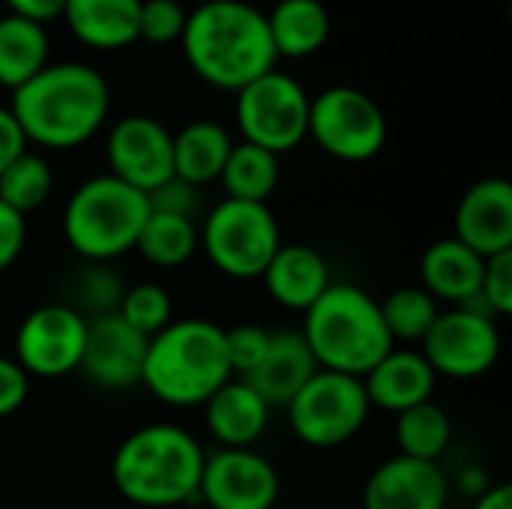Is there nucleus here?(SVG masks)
Masks as SVG:
<instances>
[{
	"instance_id": "9",
	"label": "nucleus",
	"mask_w": 512,
	"mask_h": 509,
	"mask_svg": "<svg viewBox=\"0 0 512 509\" xmlns=\"http://www.w3.org/2000/svg\"><path fill=\"white\" fill-rule=\"evenodd\" d=\"M234 96V120L243 141L276 156L306 141L312 96L294 75L270 69L240 87Z\"/></svg>"
},
{
	"instance_id": "10",
	"label": "nucleus",
	"mask_w": 512,
	"mask_h": 509,
	"mask_svg": "<svg viewBox=\"0 0 512 509\" xmlns=\"http://www.w3.org/2000/svg\"><path fill=\"white\" fill-rule=\"evenodd\" d=\"M306 138L339 162H369L387 144V117L360 87L333 84L312 96Z\"/></svg>"
},
{
	"instance_id": "16",
	"label": "nucleus",
	"mask_w": 512,
	"mask_h": 509,
	"mask_svg": "<svg viewBox=\"0 0 512 509\" xmlns=\"http://www.w3.org/2000/svg\"><path fill=\"white\" fill-rule=\"evenodd\" d=\"M447 501L450 480L441 462L399 453L381 462L363 486V509H447Z\"/></svg>"
},
{
	"instance_id": "4",
	"label": "nucleus",
	"mask_w": 512,
	"mask_h": 509,
	"mask_svg": "<svg viewBox=\"0 0 512 509\" xmlns=\"http://www.w3.org/2000/svg\"><path fill=\"white\" fill-rule=\"evenodd\" d=\"M231 378L225 330L207 318H177L147 342L141 387L162 405L201 408Z\"/></svg>"
},
{
	"instance_id": "14",
	"label": "nucleus",
	"mask_w": 512,
	"mask_h": 509,
	"mask_svg": "<svg viewBox=\"0 0 512 509\" xmlns=\"http://www.w3.org/2000/svg\"><path fill=\"white\" fill-rule=\"evenodd\" d=\"M171 141L174 132H168V126L159 123L156 117L147 114L120 117L105 135L108 174L150 195L156 186L174 177Z\"/></svg>"
},
{
	"instance_id": "31",
	"label": "nucleus",
	"mask_w": 512,
	"mask_h": 509,
	"mask_svg": "<svg viewBox=\"0 0 512 509\" xmlns=\"http://www.w3.org/2000/svg\"><path fill=\"white\" fill-rule=\"evenodd\" d=\"M54 192V171L45 156L24 150L3 174H0V201L15 213L27 216L39 210Z\"/></svg>"
},
{
	"instance_id": "3",
	"label": "nucleus",
	"mask_w": 512,
	"mask_h": 509,
	"mask_svg": "<svg viewBox=\"0 0 512 509\" xmlns=\"http://www.w3.org/2000/svg\"><path fill=\"white\" fill-rule=\"evenodd\" d=\"M201 441L177 423H150L120 441L111 483L123 501L144 509L195 504L204 471Z\"/></svg>"
},
{
	"instance_id": "40",
	"label": "nucleus",
	"mask_w": 512,
	"mask_h": 509,
	"mask_svg": "<svg viewBox=\"0 0 512 509\" xmlns=\"http://www.w3.org/2000/svg\"><path fill=\"white\" fill-rule=\"evenodd\" d=\"M27 150V138L6 105H0V174Z\"/></svg>"
},
{
	"instance_id": "41",
	"label": "nucleus",
	"mask_w": 512,
	"mask_h": 509,
	"mask_svg": "<svg viewBox=\"0 0 512 509\" xmlns=\"http://www.w3.org/2000/svg\"><path fill=\"white\" fill-rule=\"evenodd\" d=\"M9 6L12 15H21L27 21H36V24H48L54 18L63 15V3L66 0H3Z\"/></svg>"
},
{
	"instance_id": "43",
	"label": "nucleus",
	"mask_w": 512,
	"mask_h": 509,
	"mask_svg": "<svg viewBox=\"0 0 512 509\" xmlns=\"http://www.w3.org/2000/svg\"><path fill=\"white\" fill-rule=\"evenodd\" d=\"M489 486H492V483H489V477H486L480 468H465V471L459 474V489L468 492L471 498H480Z\"/></svg>"
},
{
	"instance_id": "39",
	"label": "nucleus",
	"mask_w": 512,
	"mask_h": 509,
	"mask_svg": "<svg viewBox=\"0 0 512 509\" xmlns=\"http://www.w3.org/2000/svg\"><path fill=\"white\" fill-rule=\"evenodd\" d=\"M27 243V216L15 213L0 201V273H6L24 252Z\"/></svg>"
},
{
	"instance_id": "35",
	"label": "nucleus",
	"mask_w": 512,
	"mask_h": 509,
	"mask_svg": "<svg viewBox=\"0 0 512 509\" xmlns=\"http://www.w3.org/2000/svg\"><path fill=\"white\" fill-rule=\"evenodd\" d=\"M492 318H507L512 312V252L486 258L480 297L474 303Z\"/></svg>"
},
{
	"instance_id": "18",
	"label": "nucleus",
	"mask_w": 512,
	"mask_h": 509,
	"mask_svg": "<svg viewBox=\"0 0 512 509\" xmlns=\"http://www.w3.org/2000/svg\"><path fill=\"white\" fill-rule=\"evenodd\" d=\"M360 381L372 411L402 414L414 405L432 402L438 375L420 348H390Z\"/></svg>"
},
{
	"instance_id": "37",
	"label": "nucleus",
	"mask_w": 512,
	"mask_h": 509,
	"mask_svg": "<svg viewBox=\"0 0 512 509\" xmlns=\"http://www.w3.org/2000/svg\"><path fill=\"white\" fill-rule=\"evenodd\" d=\"M147 204L153 213H171V216H186L195 219L198 213V186L180 180V177H168L162 186H156L147 195Z\"/></svg>"
},
{
	"instance_id": "21",
	"label": "nucleus",
	"mask_w": 512,
	"mask_h": 509,
	"mask_svg": "<svg viewBox=\"0 0 512 509\" xmlns=\"http://www.w3.org/2000/svg\"><path fill=\"white\" fill-rule=\"evenodd\" d=\"M318 372V363L300 330L270 333L264 360L243 378L270 408H285L297 390Z\"/></svg>"
},
{
	"instance_id": "17",
	"label": "nucleus",
	"mask_w": 512,
	"mask_h": 509,
	"mask_svg": "<svg viewBox=\"0 0 512 509\" xmlns=\"http://www.w3.org/2000/svg\"><path fill=\"white\" fill-rule=\"evenodd\" d=\"M453 237L483 258L512 252V186L504 177H483L456 204Z\"/></svg>"
},
{
	"instance_id": "7",
	"label": "nucleus",
	"mask_w": 512,
	"mask_h": 509,
	"mask_svg": "<svg viewBox=\"0 0 512 509\" xmlns=\"http://www.w3.org/2000/svg\"><path fill=\"white\" fill-rule=\"evenodd\" d=\"M282 246V231L267 204L222 198L198 228V249L228 279H261Z\"/></svg>"
},
{
	"instance_id": "30",
	"label": "nucleus",
	"mask_w": 512,
	"mask_h": 509,
	"mask_svg": "<svg viewBox=\"0 0 512 509\" xmlns=\"http://www.w3.org/2000/svg\"><path fill=\"white\" fill-rule=\"evenodd\" d=\"M378 306H381V318H384L390 339L405 342V345H414V342L420 345L426 339V333L432 330L435 318L441 315L438 300L429 297L420 285L396 288Z\"/></svg>"
},
{
	"instance_id": "19",
	"label": "nucleus",
	"mask_w": 512,
	"mask_h": 509,
	"mask_svg": "<svg viewBox=\"0 0 512 509\" xmlns=\"http://www.w3.org/2000/svg\"><path fill=\"white\" fill-rule=\"evenodd\" d=\"M204 429L219 450H252L270 426V405L243 381L231 378L204 405Z\"/></svg>"
},
{
	"instance_id": "12",
	"label": "nucleus",
	"mask_w": 512,
	"mask_h": 509,
	"mask_svg": "<svg viewBox=\"0 0 512 509\" xmlns=\"http://www.w3.org/2000/svg\"><path fill=\"white\" fill-rule=\"evenodd\" d=\"M87 342V318L69 303H45L30 309L15 330L12 360L30 378H63L78 372Z\"/></svg>"
},
{
	"instance_id": "8",
	"label": "nucleus",
	"mask_w": 512,
	"mask_h": 509,
	"mask_svg": "<svg viewBox=\"0 0 512 509\" xmlns=\"http://www.w3.org/2000/svg\"><path fill=\"white\" fill-rule=\"evenodd\" d=\"M285 414L300 444L315 450H333L363 432L372 405L360 378L318 369L285 405Z\"/></svg>"
},
{
	"instance_id": "28",
	"label": "nucleus",
	"mask_w": 512,
	"mask_h": 509,
	"mask_svg": "<svg viewBox=\"0 0 512 509\" xmlns=\"http://www.w3.org/2000/svg\"><path fill=\"white\" fill-rule=\"evenodd\" d=\"M135 252L147 264L162 267V270L183 267L198 252V225H195V219H186V216L150 210V216L144 219L141 234L135 240Z\"/></svg>"
},
{
	"instance_id": "27",
	"label": "nucleus",
	"mask_w": 512,
	"mask_h": 509,
	"mask_svg": "<svg viewBox=\"0 0 512 509\" xmlns=\"http://www.w3.org/2000/svg\"><path fill=\"white\" fill-rule=\"evenodd\" d=\"M219 183L225 189V198L267 204L279 186V156L249 141H234Z\"/></svg>"
},
{
	"instance_id": "26",
	"label": "nucleus",
	"mask_w": 512,
	"mask_h": 509,
	"mask_svg": "<svg viewBox=\"0 0 512 509\" xmlns=\"http://www.w3.org/2000/svg\"><path fill=\"white\" fill-rule=\"evenodd\" d=\"M48 33L42 24L21 15L0 18V87L15 90L48 66Z\"/></svg>"
},
{
	"instance_id": "36",
	"label": "nucleus",
	"mask_w": 512,
	"mask_h": 509,
	"mask_svg": "<svg viewBox=\"0 0 512 509\" xmlns=\"http://www.w3.org/2000/svg\"><path fill=\"white\" fill-rule=\"evenodd\" d=\"M267 345H270V330L258 324H240L225 330V354H228L231 375L246 378L264 360Z\"/></svg>"
},
{
	"instance_id": "29",
	"label": "nucleus",
	"mask_w": 512,
	"mask_h": 509,
	"mask_svg": "<svg viewBox=\"0 0 512 509\" xmlns=\"http://www.w3.org/2000/svg\"><path fill=\"white\" fill-rule=\"evenodd\" d=\"M396 444L399 456L420 462H441L453 444V423L447 411L435 402L414 405L396 414Z\"/></svg>"
},
{
	"instance_id": "6",
	"label": "nucleus",
	"mask_w": 512,
	"mask_h": 509,
	"mask_svg": "<svg viewBox=\"0 0 512 509\" xmlns=\"http://www.w3.org/2000/svg\"><path fill=\"white\" fill-rule=\"evenodd\" d=\"M147 216L150 204L144 192L111 174H96L69 195L63 240L84 264H111L135 249Z\"/></svg>"
},
{
	"instance_id": "13",
	"label": "nucleus",
	"mask_w": 512,
	"mask_h": 509,
	"mask_svg": "<svg viewBox=\"0 0 512 509\" xmlns=\"http://www.w3.org/2000/svg\"><path fill=\"white\" fill-rule=\"evenodd\" d=\"M279 492V471L255 450H213L204 459L198 501L207 509H273Z\"/></svg>"
},
{
	"instance_id": "15",
	"label": "nucleus",
	"mask_w": 512,
	"mask_h": 509,
	"mask_svg": "<svg viewBox=\"0 0 512 509\" xmlns=\"http://www.w3.org/2000/svg\"><path fill=\"white\" fill-rule=\"evenodd\" d=\"M147 342L117 312L87 321V342L81 354V372L102 390H129L141 384Z\"/></svg>"
},
{
	"instance_id": "24",
	"label": "nucleus",
	"mask_w": 512,
	"mask_h": 509,
	"mask_svg": "<svg viewBox=\"0 0 512 509\" xmlns=\"http://www.w3.org/2000/svg\"><path fill=\"white\" fill-rule=\"evenodd\" d=\"M231 147H234V138L222 123H216V120L186 123L171 141L174 177H180L198 189L219 180Z\"/></svg>"
},
{
	"instance_id": "1",
	"label": "nucleus",
	"mask_w": 512,
	"mask_h": 509,
	"mask_svg": "<svg viewBox=\"0 0 512 509\" xmlns=\"http://www.w3.org/2000/svg\"><path fill=\"white\" fill-rule=\"evenodd\" d=\"M6 108L18 120L27 144L72 150L105 126L111 87L99 69L78 60H57L15 87Z\"/></svg>"
},
{
	"instance_id": "33",
	"label": "nucleus",
	"mask_w": 512,
	"mask_h": 509,
	"mask_svg": "<svg viewBox=\"0 0 512 509\" xmlns=\"http://www.w3.org/2000/svg\"><path fill=\"white\" fill-rule=\"evenodd\" d=\"M123 285L117 279V273L108 264H87L78 279H75V294H72V309L81 312L87 321L90 318H102L117 312L120 297H123Z\"/></svg>"
},
{
	"instance_id": "25",
	"label": "nucleus",
	"mask_w": 512,
	"mask_h": 509,
	"mask_svg": "<svg viewBox=\"0 0 512 509\" xmlns=\"http://www.w3.org/2000/svg\"><path fill=\"white\" fill-rule=\"evenodd\" d=\"M264 18L276 57H309L330 36V12L321 0H276Z\"/></svg>"
},
{
	"instance_id": "38",
	"label": "nucleus",
	"mask_w": 512,
	"mask_h": 509,
	"mask_svg": "<svg viewBox=\"0 0 512 509\" xmlns=\"http://www.w3.org/2000/svg\"><path fill=\"white\" fill-rule=\"evenodd\" d=\"M30 396V375L12 360L0 354V420L18 414Z\"/></svg>"
},
{
	"instance_id": "22",
	"label": "nucleus",
	"mask_w": 512,
	"mask_h": 509,
	"mask_svg": "<svg viewBox=\"0 0 512 509\" xmlns=\"http://www.w3.org/2000/svg\"><path fill=\"white\" fill-rule=\"evenodd\" d=\"M261 282L273 303L288 312H306L327 288H330V267L324 255L303 243H282Z\"/></svg>"
},
{
	"instance_id": "2",
	"label": "nucleus",
	"mask_w": 512,
	"mask_h": 509,
	"mask_svg": "<svg viewBox=\"0 0 512 509\" xmlns=\"http://www.w3.org/2000/svg\"><path fill=\"white\" fill-rule=\"evenodd\" d=\"M189 69L210 87L237 93L258 75L276 69L267 18L249 0H204L186 12L180 36Z\"/></svg>"
},
{
	"instance_id": "20",
	"label": "nucleus",
	"mask_w": 512,
	"mask_h": 509,
	"mask_svg": "<svg viewBox=\"0 0 512 509\" xmlns=\"http://www.w3.org/2000/svg\"><path fill=\"white\" fill-rule=\"evenodd\" d=\"M483 267V255H477L456 237H441L429 243L420 258V288L438 303L474 306L480 297Z\"/></svg>"
},
{
	"instance_id": "34",
	"label": "nucleus",
	"mask_w": 512,
	"mask_h": 509,
	"mask_svg": "<svg viewBox=\"0 0 512 509\" xmlns=\"http://www.w3.org/2000/svg\"><path fill=\"white\" fill-rule=\"evenodd\" d=\"M186 27V9L180 0H141L138 12V39L150 45L180 42Z\"/></svg>"
},
{
	"instance_id": "32",
	"label": "nucleus",
	"mask_w": 512,
	"mask_h": 509,
	"mask_svg": "<svg viewBox=\"0 0 512 509\" xmlns=\"http://www.w3.org/2000/svg\"><path fill=\"white\" fill-rule=\"evenodd\" d=\"M117 315L144 339H153L174 321V303L171 294L159 282H138L123 291Z\"/></svg>"
},
{
	"instance_id": "23",
	"label": "nucleus",
	"mask_w": 512,
	"mask_h": 509,
	"mask_svg": "<svg viewBox=\"0 0 512 509\" xmlns=\"http://www.w3.org/2000/svg\"><path fill=\"white\" fill-rule=\"evenodd\" d=\"M141 0H66L63 18L72 36L96 51H120L138 42Z\"/></svg>"
},
{
	"instance_id": "11",
	"label": "nucleus",
	"mask_w": 512,
	"mask_h": 509,
	"mask_svg": "<svg viewBox=\"0 0 512 509\" xmlns=\"http://www.w3.org/2000/svg\"><path fill=\"white\" fill-rule=\"evenodd\" d=\"M420 354L438 378L474 381L498 363L501 330L483 309L453 306L435 318L432 330L420 342Z\"/></svg>"
},
{
	"instance_id": "42",
	"label": "nucleus",
	"mask_w": 512,
	"mask_h": 509,
	"mask_svg": "<svg viewBox=\"0 0 512 509\" xmlns=\"http://www.w3.org/2000/svg\"><path fill=\"white\" fill-rule=\"evenodd\" d=\"M471 509H512V489L507 483H495L480 498H474Z\"/></svg>"
},
{
	"instance_id": "5",
	"label": "nucleus",
	"mask_w": 512,
	"mask_h": 509,
	"mask_svg": "<svg viewBox=\"0 0 512 509\" xmlns=\"http://www.w3.org/2000/svg\"><path fill=\"white\" fill-rule=\"evenodd\" d=\"M300 336L318 369L351 378H363L390 348H396L378 300L348 282H330V288L303 312Z\"/></svg>"
}]
</instances>
